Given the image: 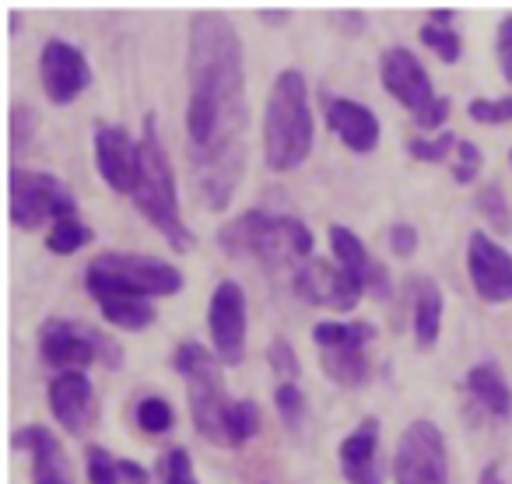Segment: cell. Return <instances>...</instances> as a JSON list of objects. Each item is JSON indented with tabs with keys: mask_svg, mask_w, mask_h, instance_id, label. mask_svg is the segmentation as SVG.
Here are the masks:
<instances>
[{
	"mask_svg": "<svg viewBox=\"0 0 512 484\" xmlns=\"http://www.w3.org/2000/svg\"><path fill=\"white\" fill-rule=\"evenodd\" d=\"M186 158L193 193L225 211L246 169V53L232 18L200 11L186 29Z\"/></svg>",
	"mask_w": 512,
	"mask_h": 484,
	"instance_id": "1",
	"label": "cell"
},
{
	"mask_svg": "<svg viewBox=\"0 0 512 484\" xmlns=\"http://www.w3.org/2000/svg\"><path fill=\"white\" fill-rule=\"evenodd\" d=\"M218 246L235 260H256L267 271H299L313 257V232L292 214L242 211L218 228Z\"/></svg>",
	"mask_w": 512,
	"mask_h": 484,
	"instance_id": "2",
	"label": "cell"
},
{
	"mask_svg": "<svg viewBox=\"0 0 512 484\" xmlns=\"http://www.w3.org/2000/svg\"><path fill=\"white\" fill-rule=\"evenodd\" d=\"M313 151V109L302 71L288 67L274 78L264 113V158L271 172H292Z\"/></svg>",
	"mask_w": 512,
	"mask_h": 484,
	"instance_id": "3",
	"label": "cell"
},
{
	"mask_svg": "<svg viewBox=\"0 0 512 484\" xmlns=\"http://www.w3.org/2000/svg\"><path fill=\"white\" fill-rule=\"evenodd\" d=\"M137 158H141V176H137L134 207L165 235L176 253H190L197 246L193 232L186 228L183 211H179V193H176V172L165 155L162 141H158L155 116L144 120V137L137 141Z\"/></svg>",
	"mask_w": 512,
	"mask_h": 484,
	"instance_id": "4",
	"label": "cell"
},
{
	"mask_svg": "<svg viewBox=\"0 0 512 484\" xmlns=\"http://www.w3.org/2000/svg\"><path fill=\"white\" fill-rule=\"evenodd\" d=\"M85 288L95 302L109 299H162L183 288V271L158 257L102 253L85 267Z\"/></svg>",
	"mask_w": 512,
	"mask_h": 484,
	"instance_id": "5",
	"label": "cell"
},
{
	"mask_svg": "<svg viewBox=\"0 0 512 484\" xmlns=\"http://www.w3.org/2000/svg\"><path fill=\"white\" fill-rule=\"evenodd\" d=\"M172 369L186 379L193 428L214 446H225V414L232 400L225 397V386H221L218 355H211L200 341H183L172 351Z\"/></svg>",
	"mask_w": 512,
	"mask_h": 484,
	"instance_id": "6",
	"label": "cell"
},
{
	"mask_svg": "<svg viewBox=\"0 0 512 484\" xmlns=\"http://www.w3.org/2000/svg\"><path fill=\"white\" fill-rule=\"evenodd\" d=\"M379 78H383V88L414 116V123L425 130H439L442 120L449 116V99L435 95L432 78L428 71L418 64L407 46H390L379 57Z\"/></svg>",
	"mask_w": 512,
	"mask_h": 484,
	"instance_id": "7",
	"label": "cell"
},
{
	"mask_svg": "<svg viewBox=\"0 0 512 484\" xmlns=\"http://www.w3.org/2000/svg\"><path fill=\"white\" fill-rule=\"evenodd\" d=\"M39 351H43L46 365L64 372H81L95 362H106L109 369L123 365L120 344L78 320H46L39 330Z\"/></svg>",
	"mask_w": 512,
	"mask_h": 484,
	"instance_id": "8",
	"label": "cell"
},
{
	"mask_svg": "<svg viewBox=\"0 0 512 484\" xmlns=\"http://www.w3.org/2000/svg\"><path fill=\"white\" fill-rule=\"evenodd\" d=\"M78 218V200L71 186L60 183L50 172L36 169H11V221L18 228H39L43 221H64Z\"/></svg>",
	"mask_w": 512,
	"mask_h": 484,
	"instance_id": "9",
	"label": "cell"
},
{
	"mask_svg": "<svg viewBox=\"0 0 512 484\" xmlns=\"http://www.w3.org/2000/svg\"><path fill=\"white\" fill-rule=\"evenodd\" d=\"M313 341L320 365L334 383L362 386L369 379V344L376 341L372 323H316Z\"/></svg>",
	"mask_w": 512,
	"mask_h": 484,
	"instance_id": "10",
	"label": "cell"
},
{
	"mask_svg": "<svg viewBox=\"0 0 512 484\" xmlns=\"http://www.w3.org/2000/svg\"><path fill=\"white\" fill-rule=\"evenodd\" d=\"M393 481L397 484H449V456L442 428L418 418L404 428L393 453Z\"/></svg>",
	"mask_w": 512,
	"mask_h": 484,
	"instance_id": "11",
	"label": "cell"
},
{
	"mask_svg": "<svg viewBox=\"0 0 512 484\" xmlns=\"http://www.w3.org/2000/svg\"><path fill=\"white\" fill-rule=\"evenodd\" d=\"M211 344L221 365H239L246 355V292L239 281H218L207 306Z\"/></svg>",
	"mask_w": 512,
	"mask_h": 484,
	"instance_id": "12",
	"label": "cell"
},
{
	"mask_svg": "<svg viewBox=\"0 0 512 484\" xmlns=\"http://www.w3.org/2000/svg\"><path fill=\"white\" fill-rule=\"evenodd\" d=\"M292 285L295 295L306 299L309 306L334 309V313H351L365 292L341 264H330V260H309V264H302L292 274Z\"/></svg>",
	"mask_w": 512,
	"mask_h": 484,
	"instance_id": "13",
	"label": "cell"
},
{
	"mask_svg": "<svg viewBox=\"0 0 512 484\" xmlns=\"http://www.w3.org/2000/svg\"><path fill=\"white\" fill-rule=\"evenodd\" d=\"M39 74H43V92L53 106H71L92 81L85 50H78L67 39H50L39 53Z\"/></svg>",
	"mask_w": 512,
	"mask_h": 484,
	"instance_id": "14",
	"label": "cell"
},
{
	"mask_svg": "<svg viewBox=\"0 0 512 484\" xmlns=\"http://www.w3.org/2000/svg\"><path fill=\"white\" fill-rule=\"evenodd\" d=\"M467 274L484 302H512V253L488 232H470Z\"/></svg>",
	"mask_w": 512,
	"mask_h": 484,
	"instance_id": "15",
	"label": "cell"
},
{
	"mask_svg": "<svg viewBox=\"0 0 512 484\" xmlns=\"http://www.w3.org/2000/svg\"><path fill=\"white\" fill-rule=\"evenodd\" d=\"M46 400H50L53 418L64 425L67 435H88L95 428V421H99V397H95V386L88 383L85 372L53 376Z\"/></svg>",
	"mask_w": 512,
	"mask_h": 484,
	"instance_id": "16",
	"label": "cell"
},
{
	"mask_svg": "<svg viewBox=\"0 0 512 484\" xmlns=\"http://www.w3.org/2000/svg\"><path fill=\"white\" fill-rule=\"evenodd\" d=\"M95 162H99V176L106 179L109 190L134 197L141 158H137V141L127 127H113V123L95 127Z\"/></svg>",
	"mask_w": 512,
	"mask_h": 484,
	"instance_id": "17",
	"label": "cell"
},
{
	"mask_svg": "<svg viewBox=\"0 0 512 484\" xmlns=\"http://www.w3.org/2000/svg\"><path fill=\"white\" fill-rule=\"evenodd\" d=\"M327 235H330V250H334L337 264H341L369 295H376V299H390L393 295L390 274H386V267L379 264L369 250H365L362 239L344 225H330Z\"/></svg>",
	"mask_w": 512,
	"mask_h": 484,
	"instance_id": "18",
	"label": "cell"
},
{
	"mask_svg": "<svg viewBox=\"0 0 512 484\" xmlns=\"http://www.w3.org/2000/svg\"><path fill=\"white\" fill-rule=\"evenodd\" d=\"M341 474L348 484H383V463H379V421L362 418L355 432L337 449Z\"/></svg>",
	"mask_w": 512,
	"mask_h": 484,
	"instance_id": "19",
	"label": "cell"
},
{
	"mask_svg": "<svg viewBox=\"0 0 512 484\" xmlns=\"http://www.w3.org/2000/svg\"><path fill=\"white\" fill-rule=\"evenodd\" d=\"M15 446L32 453V484H74V470L57 435L43 425H29L15 432Z\"/></svg>",
	"mask_w": 512,
	"mask_h": 484,
	"instance_id": "20",
	"label": "cell"
},
{
	"mask_svg": "<svg viewBox=\"0 0 512 484\" xmlns=\"http://www.w3.org/2000/svg\"><path fill=\"white\" fill-rule=\"evenodd\" d=\"M327 127L358 155H365V151H372L379 144V116L355 99H330Z\"/></svg>",
	"mask_w": 512,
	"mask_h": 484,
	"instance_id": "21",
	"label": "cell"
},
{
	"mask_svg": "<svg viewBox=\"0 0 512 484\" xmlns=\"http://www.w3.org/2000/svg\"><path fill=\"white\" fill-rule=\"evenodd\" d=\"M470 400L488 414L491 421H512V386L495 362H477L463 376Z\"/></svg>",
	"mask_w": 512,
	"mask_h": 484,
	"instance_id": "22",
	"label": "cell"
},
{
	"mask_svg": "<svg viewBox=\"0 0 512 484\" xmlns=\"http://www.w3.org/2000/svg\"><path fill=\"white\" fill-rule=\"evenodd\" d=\"M411 323L418 348H435L442 330V292L432 278H411Z\"/></svg>",
	"mask_w": 512,
	"mask_h": 484,
	"instance_id": "23",
	"label": "cell"
},
{
	"mask_svg": "<svg viewBox=\"0 0 512 484\" xmlns=\"http://www.w3.org/2000/svg\"><path fill=\"white\" fill-rule=\"evenodd\" d=\"M85 460H88L85 463L88 484H151V474L141 463L113 456L102 446H88Z\"/></svg>",
	"mask_w": 512,
	"mask_h": 484,
	"instance_id": "24",
	"label": "cell"
},
{
	"mask_svg": "<svg viewBox=\"0 0 512 484\" xmlns=\"http://www.w3.org/2000/svg\"><path fill=\"white\" fill-rule=\"evenodd\" d=\"M99 313L106 323L120 330H144L155 323V302L148 299H109V302H99Z\"/></svg>",
	"mask_w": 512,
	"mask_h": 484,
	"instance_id": "25",
	"label": "cell"
},
{
	"mask_svg": "<svg viewBox=\"0 0 512 484\" xmlns=\"http://www.w3.org/2000/svg\"><path fill=\"white\" fill-rule=\"evenodd\" d=\"M260 432V407L256 400H232L225 414V446H242Z\"/></svg>",
	"mask_w": 512,
	"mask_h": 484,
	"instance_id": "26",
	"label": "cell"
},
{
	"mask_svg": "<svg viewBox=\"0 0 512 484\" xmlns=\"http://www.w3.org/2000/svg\"><path fill=\"white\" fill-rule=\"evenodd\" d=\"M88 242H92V228H88L78 214V218H64L50 228V235H46V250L57 253V257H71V253H78L81 246H88Z\"/></svg>",
	"mask_w": 512,
	"mask_h": 484,
	"instance_id": "27",
	"label": "cell"
},
{
	"mask_svg": "<svg viewBox=\"0 0 512 484\" xmlns=\"http://www.w3.org/2000/svg\"><path fill=\"white\" fill-rule=\"evenodd\" d=\"M134 414H137V425H141L148 435H162V432H169V428L176 425V414H172V404H169V400H162V397L141 400Z\"/></svg>",
	"mask_w": 512,
	"mask_h": 484,
	"instance_id": "28",
	"label": "cell"
},
{
	"mask_svg": "<svg viewBox=\"0 0 512 484\" xmlns=\"http://www.w3.org/2000/svg\"><path fill=\"white\" fill-rule=\"evenodd\" d=\"M274 407H278L281 421H285L292 432H299L302 418H306V397H302L299 383H278L274 386Z\"/></svg>",
	"mask_w": 512,
	"mask_h": 484,
	"instance_id": "29",
	"label": "cell"
},
{
	"mask_svg": "<svg viewBox=\"0 0 512 484\" xmlns=\"http://www.w3.org/2000/svg\"><path fill=\"white\" fill-rule=\"evenodd\" d=\"M421 43L428 46V50H435V57L446 60V64H456L463 53V39L456 36L453 29H442V25H421Z\"/></svg>",
	"mask_w": 512,
	"mask_h": 484,
	"instance_id": "30",
	"label": "cell"
},
{
	"mask_svg": "<svg viewBox=\"0 0 512 484\" xmlns=\"http://www.w3.org/2000/svg\"><path fill=\"white\" fill-rule=\"evenodd\" d=\"M267 362H271L278 383H295V379H299L302 365H299V355H295L288 337H274V341L267 344Z\"/></svg>",
	"mask_w": 512,
	"mask_h": 484,
	"instance_id": "31",
	"label": "cell"
},
{
	"mask_svg": "<svg viewBox=\"0 0 512 484\" xmlns=\"http://www.w3.org/2000/svg\"><path fill=\"white\" fill-rule=\"evenodd\" d=\"M477 211H481L498 232H509L512 228V211H509V204H505V193L498 190L495 183L484 186V190L477 193Z\"/></svg>",
	"mask_w": 512,
	"mask_h": 484,
	"instance_id": "32",
	"label": "cell"
},
{
	"mask_svg": "<svg viewBox=\"0 0 512 484\" xmlns=\"http://www.w3.org/2000/svg\"><path fill=\"white\" fill-rule=\"evenodd\" d=\"M456 144L460 141H456L453 130H442L432 141H428V137H411V141H407V155L418 158V162H442V158L449 155V148H456Z\"/></svg>",
	"mask_w": 512,
	"mask_h": 484,
	"instance_id": "33",
	"label": "cell"
},
{
	"mask_svg": "<svg viewBox=\"0 0 512 484\" xmlns=\"http://www.w3.org/2000/svg\"><path fill=\"white\" fill-rule=\"evenodd\" d=\"M467 116L474 123H491V127L509 123L512 120V95H505V99H474L467 106Z\"/></svg>",
	"mask_w": 512,
	"mask_h": 484,
	"instance_id": "34",
	"label": "cell"
},
{
	"mask_svg": "<svg viewBox=\"0 0 512 484\" xmlns=\"http://www.w3.org/2000/svg\"><path fill=\"white\" fill-rule=\"evenodd\" d=\"M32 137H36V113H32V106H25V102H15L11 106V151H25L32 144Z\"/></svg>",
	"mask_w": 512,
	"mask_h": 484,
	"instance_id": "35",
	"label": "cell"
},
{
	"mask_svg": "<svg viewBox=\"0 0 512 484\" xmlns=\"http://www.w3.org/2000/svg\"><path fill=\"white\" fill-rule=\"evenodd\" d=\"M162 484H197V477H193V463H190V453H186L183 446L169 449V453L162 456Z\"/></svg>",
	"mask_w": 512,
	"mask_h": 484,
	"instance_id": "36",
	"label": "cell"
},
{
	"mask_svg": "<svg viewBox=\"0 0 512 484\" xmlns=\"http://www.w3.org/2000/svg\"><path fill=\"white\" fill-rule=\"evenodd\" d=\"M481 162H484V155H481V148L477 144H470V141H460L456 144V165H453V179L456 183H474L477 179V172H481Z\"/></svg>",
	"mask_w": 512,
	"mask_h": 484,
	"instance_id": "37",
	"label": "cell"
},
{
	"mask_svg": "<svg viewBox=\"0 0 512 484\" xmlns=\"http://www.w3.org/2000/svg\"><path fill=\"white\" fill-rule=\"evenodd\" d=\"M390 250L404 260L414 257V250H418V228L407 225V221H397V225L390 228Z\"/></svg>",
	"mask_w": 512,
	"mask_h": 484,
	"instance_id": "38",
	"label": "cell"
},
{
	"mask_svg": "<svg viewBox=\"0 0 512 484\" xmlns=\"http://www.w3.org/2000/svg\"><path fill=\"white\" fill-rule=\"evenodd\" d=\"M495 50H498V67H502L505 81H512V15H505L502 22H498Z\"/></svg>",
	"mask_w": 512,
	"mask_h": 484,
	"instance_id": "39",
	"label": "cell"
},
{
	"mask_svg": "<svg viewBox=\"0 0 512 484\" xmlns=\"http://www.w3.org/2000/svg\"><path fill=\"white\" fill-rule=\"evenodd\" d=\"M481 484H502V477H498V463H488V467L481 470Z\"/></svg>",
	"mask_w": 512,
	"mask_h": 484,
	"instance_id": "40",
	"label": "cell"
},
{
	"mask_svg": "<svg viewBox=\"0 0 512 484\" xmlns=\"http://www.w3.org/2000/svg\"><path fill=\"white\" fill-rule=\"evenodd\" d=\"M260 18H267V22H271V25H285L288 11H260Z\"/></svg>",
	"mask_w": 512,
	"mask_h": 484,
	"instance_id": "41",
	"label": "cell"
},
{
	"mask_svg": "<svg viewBox=\"0 0 512 484\" xmlns=\"http://www.w3.org/2000/svg\"><path fill=\"white\" fill-rule=\"evenodd\" d=\"M509 158H512V155H509Z\"/></svg>",
	"mask_w": 512,
	"mask_h": 484,
	"instance_id": "42",
	"label": "cell"
}]
</instances>
